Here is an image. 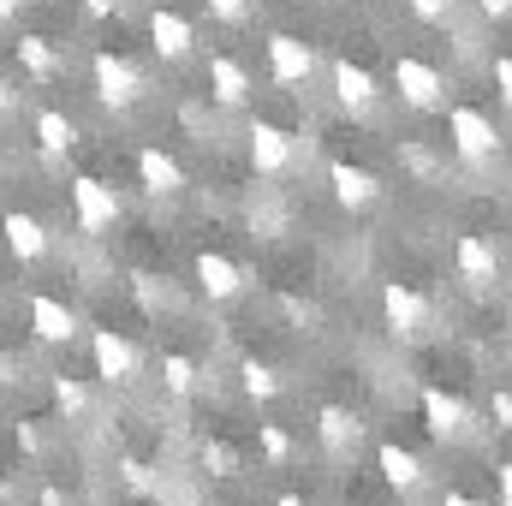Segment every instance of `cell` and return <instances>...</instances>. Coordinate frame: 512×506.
I'll list each match as a JSON object with an SVG mask.
<instances>
[{"mask_svg":"<svg viewBox=\"0 0 512 506\" xmlns=\"http://www.w3.org/2000/svg\"><path fill=\"white\" fill-rule=\"evenodd\" d=\"M90 72H96V96H102V108L126 114V108H137V102H143V72L131 66L126 54H108V48H96Z\"/></svg>","mask_w":512,"mask_h":506,"instance_id":"cell-1","label":"cell"},{"mask_svg":"<svg viewBox=\"0 0 512 506\" xmlns=\"http://www.w3.org/2000/svg\"><path fill=\"white\" fill-rule=\"evenodd\" d=\"M393 90H399L405 108H423V114H429V108H441V90H447V84H441V72H435L429 60L399 54V60H393Z\"/></svg>","mask_w":512,"mask_h":506,"instance_id":"cell-2","label":"cell"},{"mask_svg":"<svg viewBox=\"0 0 512 506\" xmlns=\"http://www.w3.org/2000/svg\"><path fill=\"white\" fill-rule=\"evenodd\" d=\"M447 137H453V149H459L465 161H489V155L501 149V131H495V120H489L483 108H453V114H447Z\"/></svg>","mask_w":512,"mask_h":506,"instance_id":"cell-3","label":"cell"},{"mask_svg":"<svg viewBox=\"0 0 512 506\" xmlns=\"http://www.w3.org/2000/svg\"><path fill=\"white\" fill-rule=\"evenodd\" d=\"M72 215H78V227L84 233H108L114 221H120V197H114V185H102V179H72Z\"/></svg>","mask_w":512,"mask_h":506,"instance_id":"cell-4","label":"cell"},{"mask_svg":"<svg viewBox=\"0 0 512 506\" xmlns=\"http://www.w3.org/2000/svg\"><path fill=\"white\" fill-rule=\"evenodd\" d=\"M382 316L399 340H423V328H429V304H423L411 286H399V280L382 286Z\"/></svg>","mask_w":512,"mask_h":506,"instance_id":"cell-5","label":"cell"},{"mask_svg":"<svg viewBox=\"0 0 512 506\" xmlns=\"http://www.w3.org/2000/svg\"><path fill=\"white\" fill-rule=\"evenodd\" d=\"M251 167L262 173V179H280L286 167H292V137H286V126H274V120H251Z\"/></svg>","mask_w":512,"mask_h":506,"instance_id":"cell-6","label":"cell"},{"mask_svg":"<svg viewBox=\"0 0 512 506\" xmlns=\"http://www.w3.org/2000/svg\"><path fill=\"white\" fill-rule=\"evenodd\" d=\"M90 352H96V370L108 387H126L137 376V346H131L126 334H114V328H96V340H90Z\"/></svg>","mask_w":512,"mask_h":506,"instance_id":"cell-7","label":"cell"},{"mask_svg":"<svg viewBox=\"0 0 512 506\" xmlns=\"http://www.w3.org/2000/svg\"><path fill=\"white\" fill-rule=\"evenodd\" d=\"M316 435H322V447H328L334 459H352L358 441H364V417L346 411V405H322V411H316Z\"/></svg>","mask_w":512,"mask_h":506,"instance_id":"cell-8","label":"cell"},{"mask_svg":"<svg viewBox=\"0 0 512 506\" xmlns=\"http://www.w3.org/2000/svg\"><path fill=\"white\" fill-rule=\"evenodd\" d=\"M268 72H274V84H304L310 72H316V54H310V42H298V36H268Z\"/></svg>","mask_w":512,"mask_h":506,"instance_id":"cell-9","label":"cell"},{"mask_svg":"<svg viewBox=\"0 0 512 506\" xmlns=\"http://www.w3.org/2000/svg\"><path fill=\"white\" fill-rule=\"evenodd\" d=\"M137 179H143L149 197H179V191H185V167H179L167 149H155V143L137 149Z\"/></svg>","mask_w":512,"mask_h":506,"instance_id":"cell-10","label":"cell"},{"mask_svg":"<svg viewBox=\"0 0 512 506\" xmlns=\"http://www.w3.org/2000/svg\"><path fill=\"white\" fill-rule=\"evenodd\" d=\"M149 42H155V54L161 60H185L191 48H197V30H191V18L185 12H149Z\"/></svg>","mask_w":512,"mask_h":506,"instance_id":"cell-11","label":"cell"},{"mask_svg":"<svg viewBox=\"0 0 512 506\" xmlns=\"http://www.w3.org/2000/svg\"><path fill=\"white\" fill-rule=\"evenodd\" d=\"M209 102L215 108H245L251 102V72L233 54H215L209 60Z\"/></svg>","mask_w":512,"mask_h":506,"instance_id":"cell-12","label":"cell"},{"mask_svg":"<svg viewBox=\"0 0 512 506\" xmlns=\"http://www.w3.org/2000/svg\"><path fill=\"white\" fill-rule=\"evenodd\" d=\"M453 262H459V280H471V286H495L501 280V256H495V245L483 233H465L453 245Z\"/></svg>","mask_w":512,"mask_h":506,"instance_id":"cell-13","label":"cell"},{"mask_svg":"<svg viewBox=\"0 0 512 506\" xmlns=\"http://www.w3.org/2000/svg\"><path fill=\"white\" fill-rule=\"evenodd\" d=\"M328 185H334V197H340L346 209H370V203L382 197L376 173H370V167H352V161H328Z\"/></svg>","mask_w":512,"mask_h":506,"instance_id":"cell-14","label":"cell"},{"mask_svg":"<svg viewBox=\"0 0 512 506\" xmlns=\"http://www.w3.org/2000/svg\"><path fill=\"white\" fill-rule=\"evenodd\" d=\"M334 96H340L346 114H370L376 108V78L358 60H334Z\"/></svg>","mask_w":512,"mask_h":506,"instance_id":"cell-15","label":"cell"},{"mask_svg":"<svg viewBox=\"0 0 512 506\" xmlns=\"http://www.w3.org/2000/svg\"><path fill=\"white\" fill-rule=\"evenodd\" d=\"M423 423L435 441H459L465 435V399L441 393V387H423Z\"/></svg>","mask_w":512,"mask_h":506,"instance_id":"cell-16","label":"cell"},{"mask_svg":"<svg viewBox=\"0 0 512 506\" xmlns=\"http://www.w3.org/2000/svg\"><path fill=\"white\" fill-rule=\"evenodd\" d=\"M0 233H6V251L18 256V262H42V256H48V227H42L36 215H18V209H12V215L0 221Z\"/></svg>","mask_w":512,"mask_h":506,"instance_id":"cell-17","label":"cell"},{"mask_svg":"<svg viewBox=\"0 0 512 506\" xmlns=\"http://www.w3.org/2000/svg\"><path fill=\"white\" fill-rule=\"evenodd\" d=\"M30 328L42 334V340H72L78 334V316H72V304H60V298H48V292H36L30 298Z\"/></svg>","mask_w":512,"mask_h":506,"instance_id":"cell-18","label":"cell"},{"mask_svg":"<svg viewBox=\"0 0 512 506\" xmlns=\"http://www.w3.org/2000/svg\"><path fill=\"white\" fill-rule=\"evenodd\" d=\"M376 465H382V483H387V489H399V495H411V489L423 483L417 453H405L399 441H382V447H376Z\"/></svg>","mask_w":512,"mask_h":506,"instance_id":"cell-19","label":"cell"},{"mask_svg":"<svg viewBox=\"0 0 512 506\" xmlns=\"http://www.w3.org/2000/svg\"><path fill=\"white\" fill-rule=\"evenodd\" d=\"M197 286H203L209 298H233V292L245 286V274H239V262H227L221 251H203L197 256Z\"/></svg>","mask_w":512,"mask_h":506,"instance_id":"cell-20","label":"cell"},{"mask_svg":"<svg viewBox=\"0 0 512 506\" xmlns=\"http://www.w3.org/2000/svg\"><path fill=\"white\" fill-rule=\"evenodd\" d=\"M36 143H42L48 155H72V149H78V126H72L60 108H42V114H36Z\"/></svg>","mask_w":512,"mask_h":506,"instance_id":"cell-21","label":"cell"},{"mask_svg":"<svg viewBox=\"0 0 512 506\" xmlns=\"http://www.w3.org/2000/svg\"><path fill=\"white\" fill-rule=\"evenodd\" d=\"M18 60H24V72H30L36 84H48V78L60 72V54L48 48V36H18Z\"/></svg>","mask_w":512,"mask_h":506,"instance_id":"cell-22","label":"cell"},{"mask_svg":"<svg viewBox=\"0 0 512 506\" xmlns=\"http://www.w3.org/2000/svg\"><path fill=\"white\" fill-rule=\"evenodd\" d=\"M197 465H203L209 477H221V483L239 477V453H233L227 441H203V447H197Z\"/></svg>","mask_w":512,"mask_h":506,"instance_id":"cell-23","label":"cell"},{"mask_svg":"<svg viewBox=\"0 0 512 506\" xmlns=\"http://www.w3.org/2000/svg\"><path fill=\"white\" fill-rule=\"evenodd\" d=\"M161 387H167V393H179V399H185V393H191V387H197V364H191V358H185V352H167V358H161Z\"/></svg>","mask_w":512,"mask_h":506,"instance_id":"cell-24","label":"cell"},{"mask_svg":"<svg viewBox=\"0 0 512 506\" xmlns=\"http://www.w3.org/2000/svg\"><path fill=\"white\" fill-rule=\"evenodd\" d=\"M239 387H245L251 399H274V393H280V376H274L268 364H256V358H245V364H239Z\"/></svg>","mask_w":512,"mask_h":506,"instance_id":"cell-25","label":"cell"},{"mask_svg":"<svg viewBox=\"0 0 512 506\" xmlns=\"http://www.w3.org/2000/svg\"><path fill=\"white\" fill-rule=\"evenodd\" d=\"M48 393H54V405H60L66 417H84V411H90V393H84L72 376H54V387H48Z\"/></svg>","mask_w":512,"mask_h":506,"instance_id":"cell-26","label":"cell"},{"mask_svg":"<svg viewBox=\"0 0 512 506\" xmlns=\"http://www.w3.org/2000/svg\"><path fill=\"white\" fill-rule=\"evenodd\" d=\"M256 435H262V453H268L274 465H286V459H292V435H286V429H274V423H256Z\"/></svg>","mask_w":512,"mask_h":506,"instance_id":"cell-27","label":"cell"},{"mask_svg":"<svg viewBox=\"0 0 512 506\" xmlns=\"http://www.w3.org/2000/svg\"><path fill=\"white\" fill-rule=\"evenodd\" d=\"M120 471H126V489H137V495H161V483H155V471H149L143 459H126Z\"/></svg>","mask_w":512,"mask_h":506,"instance_id":"cell-28","label":"cell"},{"mask_svg":"<svg viewBox=\"0 0 512 506\" xmlns=\"http://www.w3.org/2000/svg\"><path fill=\"white\" fill-rule=\"evenodd\" d=\"M209 6V18H221V24H245L251 18V0H203Z\"/></svg>","mask_w":512,"mask_h":506,"instance_id":"cell-29","label":"cell"},{"mask_svg":"<svg viewBox=\"0 0 512 506\" xmlns=\"http://www.w3.org/2000/svg\"><path fill=\"white\" fill-rule=\"evenodd\" d=\"M411 12L429 18V24H447V18H453V0H411Z\"/></svg>","mask_w":512,"mask_h":506,"instance_id":"cell-30","label":"cell"},{"mask_svg":"<svg viewBox=\"0 0 512 506\" xmlns=\"http://www.w3.org/2000/svg\"><path fill=\"white\" fill-rule=\"evenodd\" d=\"M489 417H495V429H512V393H507V387L489 399Z\"/></svg>","mask_w":512,"mask_h":506,"instance_id":"cell-31","label":"cell"},{"mask_svg":"<svg viewBox=\"0 0 512 506\" xmlns=\"http://www.w3.org/2000/svg\"><path fill=\"white\" fill-rule=\"evenodd\" d=\"M495 90H501V102H512V54L495 60Z\"/></svg>","mask_w":512,"mask_h":506,"instance_id":"cell-32","label":"cell"},{"mask_svg":"<svg viewBox=\"0 0 512 506\" xmlns=\"http://www.w3.org/2000/svg\"><path fill=\"white\" fill-rule=\"evenodd\" d=\"M495 489H501V506H512V459L495 465Z\"/></svg>","mask_w":512,"mask_h":506,"instance_id":"cell-33","label":"cell"},{"mask_svg":"<svg viewBox=\"0 0 512 506\" xmlns=\"http://www.w3.org/2000/svg\"><path fill=\"white\" fill-rule=\"evenodd\" d=\"M114 6H120V0H84V12H90V18H114Z\"/></svg>","mask_w":512,"mask_h":506,"instance_id":"cell-34","label":"cell"},{"mask_svg":"<svg viewBox=\"0 0 512 506\" xmlns=\"http://www.w3.org/2000/svg\"><path fill=\"white\" fill-rule=\"evenodd\" d=\"M477 6H483L489 18H507V12H512V0H477Z\"/></svg>","mask_w":512,"mask_h":506,"instance_id":"cell-35","label":"cell"},{"mask_svg":"<svg viewBox=\"0 0 512 506\" xmlns=\"http://www.w3.org/2000/svg\"><path fill=\"white\" fill-rule=\"evenodd\" d=\"M441 506H477V501H471V495H459V489H447V495H441Z\"/></svg>","mask_w":512,"mask_h":506,"instance_id":"cell-36","label":"cell"},{"mask_svg":"<svg viewBox=\"0 0 512 506\" xmlns=\"http://www.w3.org/2000/svg\"><path fill=\"white\" fill-rule=\"evenodd\" d=\"M42 506H66V495H60V489L48 483V489H42Z\"/></svg>","mask_w":512,"mask_h":506,"instance_id":"cell-37","label":"cell"},{"mask_svg":"<svg viewBox=\"0 0 512 506\" xmlns=\"http://www.w3.org/2000/svg\"><path fill=\"white\" fill-rule=\"evenodd\" d=\"M24 12V0H0V18H18Z\"/></svg>","mask_w":512,"mask_h":506,"instance_id":"cell-38","label":"cell"},{"mask_svg":"<svg viewBox=\"0 0 512 506\" xmlns=\"http://www.w3.org/2000/svg\"><path fill=\"white\" fill-rule=\"evenodd\" d=\"M274 506H304V495H292V489H286V495H280Z\"/></svg>","mask_w":512,"mask_h":506,"instance_id":"cell-39","label":"cell"},{"mask_svg":"<svg viewBox=\"0 0 512 506\" xmlns=\"http://www.w3.org/2000/svg\"><path fill=\"white\" fill-rule=\"evenodd\" d=\"M6 108H12V90H6V78H0V114H6Z\"/></svg>","mask_w":512,"mask_h":506,"instance_id":"cell-40","label":"cell"},{"mask_svg":"<svg viewBox=\"0 0 512 506\" xmlns=\"http://www.w3.org/2000/svg\"><path fill=\"white\" fill-rule=\"evenodd\" d=\"M0 506H6V477H0Z\"/></svg>","mask_w":512,"mask_h":506,"instance_id":"cell-41","label":"cell"}]
</instances>
